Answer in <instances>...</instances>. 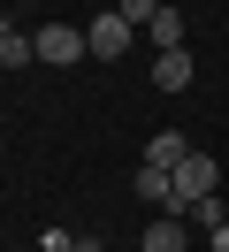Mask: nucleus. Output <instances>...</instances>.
Instances as JSON below:
<instances>
[{
	"label": "nucleus",
	"mask_w": 229,
	"mask_h": 252,
	"mask_svg": "<svg viewBox=\"0 0 229 252\" xmlns=\"http://www.w3.org/2000/svg\"><path fill=\"white\" fill-rule=\"evenodd\" d=\"M31 46H38V62L46 69H69V62H84V31H76V23H38V31H31Z\"/></svg>",
	"instance_id": "nucleus-1"
},
{
	"label": "nucleus",
	"mask_w": 229,
	"mask_h": 252,
	"mask_svg": "<svg viewBox=\"0 0 229 252\" xmlns=\"http://www.w3.org/2000/svg\"><path fill=\"white\" fill-rule=\"evenodd\" d=\"M214 184H222L214 153H183V168H176V214H191L198 199H214Z\"/></svg>",
	"instance_id": "nucleus-2"
},
{
	"label": "nucleus",
	"mask_w": 229,
	"mask_h": 252,
	"mask_svg": "<svg viewBox=\"0 0 229 252\" xmlns=\"http://www.w3.org/2000/svg\"><path fill=\"white\" fill-rule=\"evenodd\" d=\"M130 23L115 16V8H99V16H92V31H84V46H92V62H122V54H130Z\"/></svg>",
	"instance_id": "nucleus-3"
},
{
	"label": "nucleus",
	"mask_w": 229,
	"mask_h": 252,
	"mask_svg": "<svg viewBox=\"0 0 229 252\" xmlns=\"http://www.w3.org/2000/svg\"><path fill=\"white\" fill-rule=\"evenodd\" d=\"M183 84H191V46L153 54V92H183Z\"/></svg>",
	"instance_id": "nucleus-4"
},
{
	"label": "nucleus",
	"mask_w": 229,
	"mask_h": 252,
	"mask_svg": "<svg viewBox=\"0 0 229 252\" xmlns=\"http://www.w3.org/2000/svg\"><path fill=\"white\" fill-rule=\"evenodd\" d=\"M183 153H191V145H183V130H153L145 168H168V176H176V168H183Z\"/></svg>",
	"instance_id": "nucleus-5"
},
{
	"label": "nucleus",
	"mask_w": 229,
	"mask_h": 252,
	"mask_svg": "<svg viewBox=\"0 0 229 252\" xmlns=\"http://www.w3.org/2000/svg\"><path fill=\"white\" fill-rule=\"evenodd\" d=\"M145 252H183V214H153L145 221Z\"/></svg>",
	"instance_id": "nucleus-6"
},
{
	"label": "nucleus",
	"mask_w": 229,
	"mask_h": 252,
	"mask_svg": "<svg viewBox=\"0 0 229 252\" xmlns=\"http://www.w3.org/2000/svg\"><path fill=\"white\" fill-rule=\"evenodd\" d=\"M145 38H153V54H168V46H183V16H176V8H161Z\"/></svg>",
	"instance_id": "nucleus-7"
},
{
	"label": "nucleus",
	"mask_w": 229,
	"mask_h": 252,
	"mask_svg": "<svg viewBox=\"0 0 229 252\" xmlns=\"http://www.w3.org/2000/svg\"><path fill=\"white\" fill-rule=\"evenodd\" d=\"M115 16L130 23V31H153V16H161V0H115Z\"/></svg>",
	"instance_id": "nucleus-8"
},
{
	"label": "nucleus",
	"mask_w": 229,
	"mask_h": 252,
	"mask_svg": "<svg viewBox=\"0 0 229 252\" xmlns=\"http://www.w3.org/2000/svg\"><path fill=\"white\" fill-rule=\"evenodd\" d=\"M31 62H38V46H31V38H23V31H15V38H8V46H0V69H31Z\"/></svg>",
	"instance_id": "nucleus-9"
},
{
	"label": "nucleus",
	"mask_w": 229,
	"mask_h": 252,
	"mask_svg": "<svg viewBox=\"0 0 229 252\" xmlns=\"http://www.w3.org/2000/svg\"><path fill=\"white\" fill-rule=\"evenodd\" d=\"M191 221H198V229H206V237H214V229H222V221H229V214H222V199H198V206H191Z\"/></svg>",
	"instance_id": "nucleus-10"
},
{
	"label": "nucleus",
	"mask_w": 229,
	"mask_h": 252,
	"mask_svg": "<svg viewBox=\"0 0 229 252\" xmlns=\"http://www.w3.org/2000/svg\"><path fill=\"white\" fill-rule=\"evenodd\" d=\"M69 245H76L69 229H46V237H38V252H69Z\"/></svg>",
	"instance_id": "nucleus-11"
},
{
	"label": "nucleus",
	"mask_w": 229,
	"mask_h": 252,
	"mask_svg": "<svg viewBox=\"0 0 229 252\" xmlns=\"http://www.w3.org/2000/svg\"><path fill=\"white\" fill-rule=\"evenodd\" d=\"M69 252H107V245H99V237H76V245H69Z\"/></svg>",
	"instance_id": "nucleus-12"
},
{
	"label": "nucleus",
	"mask_w": 229,
	"mask_h": 252,
	"mask_svg": "<svg viewBox=\"0 0 229 252\" xmlns=\"http://www.w3.org/2000/svg\"><path fill=\"white\" fill-rule=\"evenodd\" d=\"M214 252H229V221H222V229H214Z\"/></svg>",
	"instance_id": "nucleus-13"
},
{
	"label": "nucleus",
	"mask_w": 229,
	"mask_h": 252,
	"mask_svg": "<svg viewBox=\"0 0 229 252\" xmlns=\"http://www.w3.org/2000/svg\"><path fill=\"white\" fill-rule=\"evenodd\" d=\"M8 38H15V31H8V16H0V46H8Z\"/></svg>",
	"instance_id": "nucleus-14"
},
{
	"label": "nucleus",
	"mask_w": 229,
	"mask_h": 252,
	"mask_svg": "<svg viewBox=\"0 0 229 252\" xmlns=\"http://www.w3.org/2000/svg\"><path fill=\"white\" fill-rule=\"evenodd\" d=\"M15 8H38V0H15Z\"/></svg>",
	"instance_id": "nucleus-15"
}]
</instances>
